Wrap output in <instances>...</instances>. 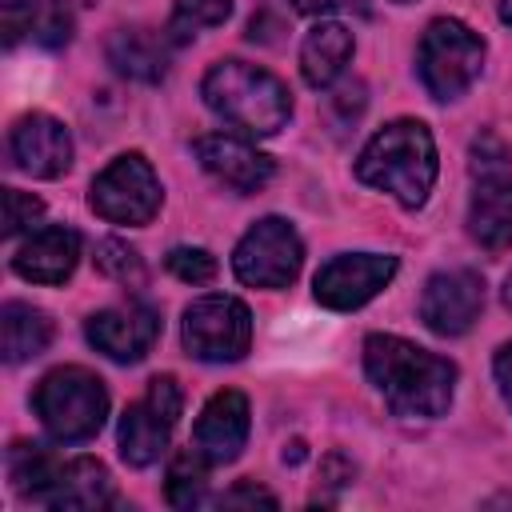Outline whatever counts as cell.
I'll list each match as a JSON object with an SVG mask.
<instances>
[{"label": "cell", "mask_w": 512, "mask_h": 512, "mask_svg": "<svg viewBox=\"0 0 512 512\" xmlns=\"http://www.w3.org/2000/svg\"><path fill=\"white\" fill-rule=\"evenodd\" d=\"M96 268L104 272V276H112L116 284H144V260H140V252L136 248H128L124 240H100L96 244Z\"/></svg>", "instance_id": "obj_24"}, {"label": "cell", "mask_w": 512, "mask_h": 512, "mask_svg": "<svg viewBox=\"0 0 512 512\" xmlns=\"http://www.w3.org/2000/svg\"><path fill=\"white\" fill-rule=\"evenodd\" d=\"M484 68V40L456 16H440L424 28L416 44V76L424 92L440 104L460 100Z\"/></svg>", "instance_id": "obj_6"}, {"label": "cell", "mask_w": 512, "mask_h": 512, "mask_svg": "<svg viewBox=\"0 0 512 512\" xmlns=\"http://www.w3.org/2000/svg\"><path fill=\"white\" fill-rule=\"evenodd\" d=\"M8 480L24 500L60 512H100L116 504L112 476L96 456L60 460L40 444L20 440L8 448Z\"/></svg>", "instance_id": "obj_3"}, {"label": "cell", "mask_w": 512, "mask_h": 512, "mask_svg": "<svg viewBox=\"0 0 512 512\" xmlns=\"http://www.w3.org/2000/svg\"><path fill=\"white\" fill-rule=\"evenodd\" d=\"M208 460L196 452V448H184L172 456L168 464V484H164V496L172 508H200L208 496Z\"/></svg>", "instance_id": "obj_22"}, {"label": "cell", "mask_w": 512, "mask_h": 512, "mask_svg": "<svg viewBox=\"0 0 512 512\" xmlns=\"http://www.w3.org/2000/svg\"><path fill=\"white\" fill-rule=\"evenodd\" d=\"M232 16V0H176L172 4V20H168V36L172 44L192 40L200 28H216Z\"/></svg>", "instance_id": "obj_23"}, {"label": "cell", "mask_w": 512, "mask_h": 512, "mask_svg": "<svg viewBox=\"0 0 512 512\" xmlns=\"http://www.w3.org/2000/svg\"><path fill=\"white\" fill-rule=\"evenodd\" d=\"M484 308V280L472 268H444L424 280L420 320L436 336H464Z\"/></svg>", "instance_id": "obj_12"}, {"label": "cell", "mask_w": 512, "mask_h": 512, "mask_svg": "<svg viewBox=\"0 0 512 512\" xmlns=\"http://www.w3.org/2000/svg\"><path fill=\"white\" fill-rule=\"evenodd\" d=\"M32 412L56 444H84L108 420V388L96 372L80 364H60L40 376L32 392Z\"/></svg>", "instance_id": "obj_5"}, {"label": "cell", "mask_w": 512, "mask_h": 512, "mask_svg": "<svg viewBox=\"0 0 512 512\" xmlns=\"http://www.w3.org/2000/svg\"><path fill=\"white\" fill-rule=\"evenodd\" d=\"M248 428H252V408L248 396L236 388H220L208 396V404L196 416L192 428V448L216 468V464H232L244 444H248Z\"/></svg>", "instance_id": "obj_16"}, {"label": "cell", "mask_w": 512, "mask_h": 512, "mask_svg": "<svg viewBox=\"0 0 512 512\" xmlns=\"http://www.w3.org/2000/svg\"><path fill=\"white\" fill-rule=\"evenodd\" d=\"M492 376H496V388H500L504 404L512 408V340L496 348V356H492Z\"/></svg>", "instance_id": "obj_30"}, {"label": "cell", "mask_w": 512, "mask_h": 512, "mask_svg": "<svg viewBox=\"0 0 512 512\" xmlns=\"http://www.w3.org/2000/svg\"><path fill=\"white\" fill-rule=\"evenodd\" d=\"M160 204H164V188L144 152H120L92 176L88 188V208L108 224H128V228L152 224Z\"/></svg>", "instance_id": "obj_7"}, {"label": "cell", "mask_w": 512, "mask_h": 512, "mask_svg": "<svg viewBox=\"0 0 512 512\" xmlns=\"http://www.w3.org/2000/svg\"><path fill=\"white\" fill-rule=\"evenodd\" d=\"M304 264V240L284 216L256 220L232 248V272L248 288L280 292L300 276Z\"/></svg>", "instance_id": "obj_9"}, {"label": "cell", "mask_w": 512, "mask_h": 512, "mask_svg": "<svg viewBox=\"0 0 512 512\" xmlns=\"http://www.w3.org/2000/svg\"><path fill=\"white\" fill-rule=\"evenodd\" d=\"M352 32L340 24V20H320L304 32V44H300V76L308 88H332L348 60H352Z\"/></svg>", "instance_id": "obj_20"}, {"label": "cell", "mask_w": 512, "mask_h": 512, "mask_svg": "<svg viewBox=\"0 0 512 512\" xmlns=\"http://www.w3.org/2000/svg\"><path fill=\"white\" fill-rule=\"evenodd\" d=\"M80 264V232L68 224H44L12 256V272L28 284H64Z\"/></svg>", "instance_id": "obj_17"}, {"label": "cell", "mask_w": 512, "mask_h": 512, "mask_svg": "<svg viewBox=\"0 0 512 512\" xmlns=\"http://www.w3.org/2000/svg\"><path fill=\"white\" fill-rule=\"evenodd\" d=\"M216 504H220V508H236V504H264V508H276V496L264 492V488H256L252 480H240L236 488H228L224 496H216Z\"/></svg>", "instance_id": "obj_29"}, {"label": "cell", "mask_w": 512, "mask_h": 512, "mask_svg": "<svg viewBox=\"0 0 512 512\" xmlns=\"http://www.w3.org/2000/svg\"><path fill=\"white\" fill-rule=\"evenodd\" d=\"M48 344H52L48 312H40L24 300H8L0 308V352L8 364H24V360L40 356Z\"/></svg>", "instance_id": "obj_21"}, {"label": "cell", "mask_w": 512, "mask_h": 512, "mask_svg": "<svg viewBox=\"0 0 512 512\" xmlns=\"http://www.w3.org/2000/svg\"><path fill=\"white\" fill-rule=\"evenodd\" d=\"M84 336L100 356H108L116 364H136L152 352V344L160 336V312L144 300L100 308L84 320Z\"/></svg>", "instance_id": "obj_13"}, {"label": "cell", "mask_w": 512, "mask_h": 512, "mask_svg": "<svg viewBox=\"0 0 512 512\" xmlns=\"http://www.w3.org/2000/svg\"><path fill=\"white\" fill-rule=\"evenodd\" d=\"M500 300H504V308H512V272L504 276V288H500Z\"/></svg>", "instance_id": "obj_33"}, {"label": "cell", "mask_w": 512, "mask_h": 512, "mask_svg": "<svg viewBox=\"0 0 512 512\" xmlns=\"http://www.w3.org/2000/svg\"><path fill=\"white\" fill-rule=\"evenodd\" d=\"M164 264H168V272L176 276V280H184V284H208L212 276H216V256L208 252V248H196V244H176L168 256H164Z\"/></svg>", "instance_id": "obj_26"}, {"label": "cell", "mask_w": 512, "mask_h": 512, "mask_svg": "<svg viewBox=\"0 0 512 512\" xmlns=\"http://www.w3.org/2000/svg\"><path fill=\"white\" fill-rule=\"evenodd\" d=\"M180 340H184V352L192 360L232 364L252 348V312H248L244 300L224 296V292L196 296L184 308Z\"/></svg>", "instance_id": "obj_8"}, {"label": "cell", "mask_w": 512, "mask_h": 512, "mask_svg": "<svg viewBox=\"0 0 512 512\" xmlns=\"http://www.w3.org/2000/svg\"><path fill=\"white\" fill-rule=\"evenodd\" d=\"M440 160L424 120H388L356 156V180L392 196L400 208H420L436 184Z\"/></svg>", "instance_id": "obj_2"}, {"label": "cell", "mask_w": 512, "mask_h": 512, "mask_svg": "<svg viewBox=\"0 0 512 512\" xmlns=\"http://www.w3.org/2000/svg\"><path fill=\"white\" fill-rule=\"evenodd\" d=\"M468 232L488 252L512 248V176L492 172L476 184L468 200Z\"/></svg>", "instance_id": "obj_19"}, {"label": "cell", "mask_w": 512, "mask_h": 512, "mask_svg": "<svg viewBox=\"0 0 512 512\" xmlns=\"http://www.w3.org/2000/svg\"><path fill=\"white\" fill-rule=\"evenodd\" d=\"M8 156L36 180H56L72 168V132L48 112H24L8 132Z\"/></svg>", "instance_id": "obj_15"}, {"label": "cell", "mask_w": 512, "mask_h": 512, "mask_svg": "<svg viewBox=\"0 0 512 512\" xmlns=\"http://www.w3.org/2000/svg\"><path fill=\"white\" fill-rule=\"evenodd\" d=\"M192 152H196V160H200V168L220 184V188H228V192H236V196H252V192H260L268 180H272V172H276V164H272V156H264L248 136H232V132H208V136H196L192 140Z\"/></svg>", "instance_id": "obj_14"}, {"label": "cell", "mask_w": 512, "mask_h": 512, "mask_svg": "<svg viewBox=\"0 0 512 512\" xmlns=\"http://www.w3.org/2000/svg\"><path fill=\"white\" fill-rule=\"evenodd\" d=\"M44 216V200L20 188H4V236H20V232H36V220Z\"/></svg>", "instance_id": "obj_27"}, {"label": "cell", "mask_w": 512, "mask_h": 512, "mask_svg": "<svg viewBox=\"0 0 512 512\" xmlns=\"http://www.w3.org/2000/svg\"><path fill=\"white\" fill-rule=\"evenodd\" d=\"M172 36L156 32V28H116L108 36V64L128 76V80H144L156 84L168 76V56H172Z\"/></svg>", "instance_id": "obj_18"}, {"label": "cell", "mask_w": 512, "mask_h": 512, "mask_svg": "<svg viewBox=\"0 0 512 512\" xmlns=\"http://www.w3.org/2000/svg\"><path fill=\"white\" fill-rule=\"evenodd\" d=\"M496 12H500V20L512 28V0H496Z\"/></svg>", "instance_id": "obj_32"}, {"label": "cell", "mask_w": 512, "mask_h": 512, "mask_svg": "<svg viewBox=\"0 0 512 512\" xmlns=\"http://www.w3.org/2000/svg\"><path fill=\"white\" fill-rule=\"evenodd\" d=\"M200 96L208 112L248 140L276 136L292 120V92L284 80L248 60H216L200 80Z\"/></svg>", "instance_id": "obj_4"}, {"label": "cell", "mask_w": 512, "mask_h": 512, "mask_svg": "<svg viewBox=\"0 0 512 512\" xmlns=\"http://www.w3.org/2000/svg\"><path fill=\"white\" fill-rule=\"evenodd\" d=\"M300 16H328V12H336V8H348L352 0H288Z\"/></svg>", "instance_id": "obj_31"}, {"label": "cell", "mask_w": 512, "mask_h": 512, "mask_svg": "<svg viewBox=\"0 0 512 512\" xmlns=\"http://www.w3.org/2000/svg\"><path fill=\"white\" fill-rule=\"evenodd\" d=\"M180 408H184V396H180L176 376H152L148 392L124 408L120 428H116V444H120L124 464H132V468L156 464L168 448V436L180 420Z\"/></svg>", "instance_id": "obj_10"}, {"label": "cell", "mask_w": 512, "mask_h": 512, "mask_svg": "<svg viewBox=\"0 0 512 512\" xmlns=\"http://www.w3.org/2000/svg\"><path fill=\"white\" fill-rule=\"evenodd\" d=\"M36 12H40V0H0V32H4V48H16L24 36H32V28H36Z\"/></svg>", "instance_id": "obj_28"}, {"label": "cell", "mask_w": 512, "mask_h": 512, "mask_svg": "<svg viewBox=\"0 0 512 512\" xmlns=\"http://www.w3.org/2000/svg\"><path fill=\"white\" fill-rule=\"evenodd\" d=\"M72 8L68 0H40V12H36V28H32V40L40 48H64L72 40Z\"/></svg>", "instance_id": "obj_25"}, {"label": "cell", "mask_w": 512, "mask_h": 512, "mask_svg": "<svg viewBox=\"0 0 512 512\" xmlns=\"http://www.w3.org/2000/svg\"><path fill=\"white\" fill-rule=\"evenodd\" d=\"M396 268L400 264L388 252H340L312 276V296L332 312H352L364 308L380 288H388Z\"/></svg>", "instance_id": "obj_11"}, {"label": "cell", "mask_w": 512, "mask_h": 512, "mask_svg": "<svg viewBox=\"0 0 512 512\" xmlns=\"http://www.w3.org/2000/svg\"><path fill=\"white\" fill-rule=\"evenodd\" d=\"M364 376L384 396L392 416L436 420L452 408L460 372L448 356H436L392 332H372L364 340Z\"/></svg>", "instance_id": "obj_1"}, {"label": "cell", "mask_w": 512, "mask_h": 512, "mask_svg": "<svg viewBox=\"0 0 512 512\" xmlns=\"http://www.w3.org/2000/svg\"><path fill=\"white\" fill-rule=\"evenodd\" d=\"M396 4H408V0H396Z\"/></svg>", "instance_id": "obj_34"}]
</instances>
